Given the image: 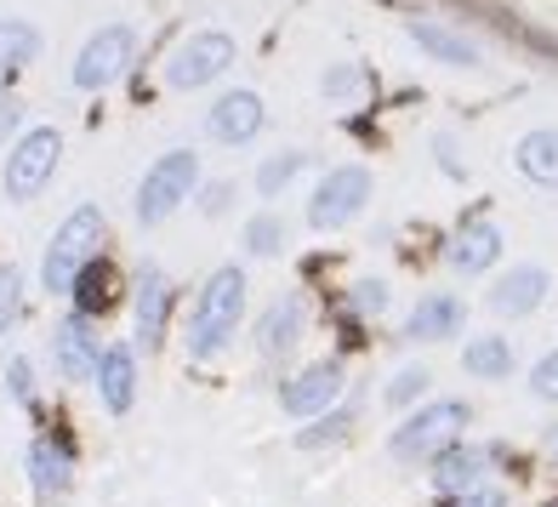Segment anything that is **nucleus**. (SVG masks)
Returning <instances> with one entry per match:
<instances>
[{
  "label": "nucleus",
  "mask_w": 558,
  "mask_h": 507,
  "mask_svg": "<svg viewBox=\"0 0 558 507\" xmlns=\"http://www.w3.org/2000/svg\"><path fill=\"white\" fill-rule=\"evenodd\" d=\"M422 388H427V371H422V365H416V371H399L393 383H388V405H411Z\"/></svg>",
  "instance_id": "obj_29"
},
{
  "label": "nucleus",
  "mask_w": 558,
  "mask_h": 507,
  "mask_svg": "<svg viewBox=\"0 0 558 507\" xmlns=\"http://www.w3.org/2000/svg\"><path fill=\"white\" fill-rule=\"evenodd\" d=\"M450 507H501V491H468V496H450Z\"/></svg>",
  "instance_id": "obj_32"
},
{
  "label": "nucleus",
  "mask_w": 558,
  "mask_h": 507,
  "mask_svg": "<svg viewBox=\"0 0 558 507\" xmlns=\"http://www.w3.org/2000/svg\"><path fill=\"white\" fill-rule=\"evenodd\" d=\"M97 388H104V405L114 417L132 411V399H137V360H132V348H104L97 353Z\"/></svg>",
  "instance_id": "obj_11"
},
{
  "label": "nucleus",
  "mask_w": 558,
  "mask_h": 507,
  "mask_svg": "<svg viewBox=\"0 0 558 507\" xmlns=\"http://www.w3.org/2000/svg\"><path fill=\"white\" fill-rule=\"evenodd\" d=\"M228 63H234V40L217 35V29H199V35H189V40L166 58V86L194 92V86L217 81V74H222Z\"/></svg>",
  "instance_id": "obj_8"
},
{
  "label": "nucleus",
  "mask_w": 558,
  "mask_h": 507,
  "mask_svg": "<svg viewBox=\"0 0 558 507\" xmlns=\"http://www.w3.org/2000/svg\"><path fill=\"white\" fill-rule=\"evenodd\" d=\"M194 183H199V155H194V148H171V155H160L155 166H148V177H143L137 217L143 222H166L194 194Z\"/></svg>",
  "instance_id": "obj_3"
},
{
  "label": "nucleus",
  "mask_w": 558,
  "mask_h": 507,
  "mask_svg": "<svg viewBox=\"0 0 558 507\" xmlns=\"http://www.w3.org/2000/svg\"><path fill=\"white\" fill-rule=\"evenodd\" d=\"M240 314H245V274L228 263V268L211 274L199 302H194V325H189V353L194 360H211V353L234 337Z\"/></svg>",
  "instance_id": "obj_1"
},
{
  "label": "nucleus",
  "mask_w": 558,
  "mask_h": 507,
  "mask_svg": "<svg viewBox=\"0 0 558 507\" xmlns=\"http://www.w3.org/2000/svg\"><path fill=\"white\" fill-rule=\"evenodd\" d=\"M132 58H137V35L125 29V23H109V29H97L86 46H81V58H74V86L81 92H104V86H114L125 69H132Z\"/></svg>",
  "instance_id": "obj_5"
},
{
  "label": "nucleus",
  "mask_w": 558,
  "mask_h": 507,
  "mask_svg": "<svg viewBox=\"0 0 558 507\" xmlns=\"http://www.w3.org/2000/svg\"><path fill=\"white\" fill-rule=\"evenodd\" d=\"M17 309H23V274H17L12 263H0V337L12 331Z\"/></svg>",
  "instance_id": "obj_26"
},
{
  "label": "nucleus",
  "mask_w": 558,
  "mask_h": 507,
  "mask_svg": "<svg viewBox=\"0 0 558 507\" xmlns=\"http://www.w3.org/2000/svg\"><path fill=\"white\" fill-rule=\"evenodd\" d=\"M342 422H348V417H325V427H308V434H302V445L314 450L319 439H337V434H342Z\"/></svg>",
  "instance_id": "obj_31"
},
{
  "label": "nucleus",
  "mask_w": 558,
  "mask_h": 507,
  "mask_svg": "<svg viewBox=\"0 0 558 507\" xmlns=\"http://www.w3.org/2000/svg\"><path fill=\"white\" fill-rule=\"evenodd\" d=\"M337 394H342V365L319 360V365H308L302 376H291L286 394H279V405H286L291 417H325L337 405Z\"/></svg>",
  "instance_id": "obj_9"
},
{
  "label": "nucleus",
  "mask_w": 558,
  "mask_h": 507,
  "mask_svg": "<svg viewBox=\"0 0 558 507\" xmlns=\"http://www.w3.org/2000/svg\"><path fill=\"white\" fill-rule=\"evenodd\" d=\"M365 200H371V171H365V166H337V171H325V183L314 189V200H308V222L319 228V234H331V228H348L353 217L365 212Z\"/></svg>",
  "instance_id": "obj_7"
},
{
  "label": "nucleus",
  "mask_w": 558,
  "mask_h": 507,
  "mask_svg": "<svg viewBox=\"0 0 558 507\" xmlns=\"http://www.w3.org/2000/svg\"><path fill=\"white\" fill-rule=\"evenodd\" d=\"M547 297V274L536 268V263H519L513 274H507V280L490 291V309L496 314H507V319H519V314H530L536 309V302Z\"/></svg>",
  "instance_id": "obj_13"
},
{
  "label": "nucleus",
  "mask_w": 558,
  "mask_h": 507,
  "mask_svg": "<svg viewBox=\"0 0 558 507\" xmlns=\"http://www.w3.org/2000/svg\"><path fill=\"white\" fill-rule=\"evenodd\" d=\"M383 302H388V286H376V280H365V286H360V309H371V314H376Z\"/></svg>",
  "instance_id": "obj_34"
},
{
  "label": "nucleus",
  "mask_w": 558,
  "mask_h": 507,
  "mask_svg": "<svg viewBox=\"0 0 558 507\" xmlns=\"http://www.w3.org/2000/svg\"><path fill=\"white\" fill-rule=\"evenodd\" d=\"M462 422H468V405H462V399H439V405H427V411H416L411 422H399V434H393V456H399V462H416V456H439V450H450V445H456Z\"/></svg>",
  "instance_id": "obj_6"
},
{
  "label": "nucleus",
  "mask_w": 558,
  "mask_h": 507,
  "mask_svg": "<svg viewBox=\"0 0 558 507\" xmlns=\"http://www.w3.org/2000/svg\"><path fill=\"white\" fill-rule=\"evenodd\" d=\"M97 245H104V212H97V206H74L63 217V228L52 234V245H46V263H40L46 291H58V297L74 291V280L92 268Z\"/></svg>",
  "instance_id": "obj_2"
},
{
  "label": "nucleus",
  "mask_w": 558,
  "mask_h": 507,
  "mask_svg": "<svg viewBox=\"0 0 558 507\" xmlns=\"http://www.w3.org/2000/svg\"><path fill=\"white\" fill-rule=\"evenodd\" d=\"M17 120H23V109L12 104V97H0V143H7V137L17 132Z\"/></svg>",
  "instance_id": "obj_33"
},
{
  "label": "nucleus",
  "mask_w": 558,
  "mask_h": 507,
  "mask_svg": "<svg viewBox=\"0 0 558 507\" xmlns=\"http://www.w3.org/2000/svg\"><path fill=\"white\" fill-rule=\"evenodd\" d=\"M222 200H228V183H217V189H206V212H222Z\"/></svg>",
  "instance_id": "obj_35"
},
{
  "label": "nucleus",
  "mask_w": 558,
  "mask_h": 507,
  "mask_svg": "<svg viewBox=\"0 0 558 507\" xmlns=\"http://www.w3.org/2000/svg\"><path fill=\"white\" fill-rule=\"evenodd\" d=\"M519 171H524L536 189H558V132H553V125H542V132H524V143H519Z\"/></svg>",
  "instance_id": "obj_18"
},
{
  "label": "nucleus",
  "mask_w": 558,
  "mask_h": 507,
  "mask_svg": "<svg viewBox=\"0 0 558 507\" xmlns=\"http://www.w3.org/2000/svg\"><path fill=\"white\" fill-rule=\"evenodd\" d=\"M63 160V137L52 125H35V132H23L17 148L7 155V200H35L46 183H52V171Z\"/></svg>",
  "instance_id": "obj_4"
},
{
  "label": "nucleus",
  "mask_w": 558,
  "mask_h": 507,
  "mask_svg": "<svg viewBox=\"0 0 558 507\" xmlns=\"http://www.w3.org/2000/svg\"><path fill=\"white\" fill-rule=\"evenodd\" d=\"M245 245H251V257H274V251L286 245V222H279L274 212L251 217V222H245Z\"/></svg>",
  "instance_id": "obj_24"
},
{
  "label": "nucleus",
  "mask_w": 558,
  "mask_h": 507,
  "mask_svg": "<svg viewBox=\"0 0 558 507\" xmlns=\"http://www.w3.org/2000/svg\"><path fill=\"white\" fill-rule=\"evenodd\" d=\"M411 40L422 46V52H434L439 63H478V46L468 40V35H456V29H445V23H434V17H416L411 23Z\"/></svg>",
  "instance_id": "obj_19"
},
{
  "label": "nucleus",
  "mask_w": 558,
  "mask_h": 507,
  "mask_svg": "<svg viewBox=\"0 0 558 507\" xmlns=\"http://www.w3.org/2000/svg\"><path fill=\"white\" fill-rule=\"evenodd\" d=\"M296 171H302V148H286V155L263 160V171H257V194H279Z\"/></svg>",
  "instance_id": "obj_25"
},
{
  "label": "nucleus",
  "mask_w": 558,
  "mask_h": 507,
  "mask_svg": "<svg viewBox=\"0 0 558 507\" xmlns=\"http://www.w3.org/2000/svg\"><path fill=\"white\" fill-rule=\"evenodd\" d=\"M296 331H302V302L286 297V302H274V309L257 319V348L274 360V353H286L296 342Z\"/></svg>",
  "instance_id": "obj_21"
},
{
  "label": "nucleus",
  "mask_w": 558,
  "mask_h": 507,
  "mask_svg": "<svg viewBox=\"0 0 558 507\" xmlns=\"http://www.w3.org/2000/svg\"><path fill=\"white\" fill-rule=\"evenodd\" d=\"M58 365H63L69 383H86V376L97 371V331H92L86 314H69L58 325Z\"/></svg>",
  "instance_id": "obj_12"
},
{
  "label": "nucleus",
  "mask_w": 558,
  "mask_h": 507,
  "mask_svg": "<svg viewBox=\"0 0 558 507\" xmlns=\"http://www.w3.org/2000/svg\"><path fill=\"white\" fill-rule=\"evenodd\" d=\"M35 58H40V35L17 17H0V74H12V69L35 63Z\"/></svg>",
  "instance_id": "obj_22"
},
{
  "label": "nucleus",
  "mask_w": 558,
  "mask_h": 507,
  "mask_svg": "<svg viewBox=\"0 0 558 507\" xmlns=\"http://www.w3.org/2000/svg\"><path fill=\"white\" fill-rule=\"evenodd\" d=\"M166 302H171L166 274L148 263L143 280H137V337H143V348H155V342L166 337Z\"/></svg>",
  "instance_id": "obj_14"
},
{
  "label": "nucleus",
  "mask_w": 558,
  "mask_h": 507,
  "mask_svg": "<svg viewBox=\"0 0 558 507\" xmlns=\"http://www.w3.org/2000/svg\"><path fill=\"white\" fill-rule=\"evenodd\" d=\"M206 132L217 143H251L263 132V97L257 92H222L206 114Z\"/></svg>",
  "instance_id": "obj_10"
},
{
  "label": "nucleus",
  "mask_w": 558,
  "mask_h": 507,
  "mask_svg": "<svg viewBox=\"0 0 558 507\" xmlns=\"http://www.w3.org/2000/svg\"><path fill=\"white\" fill-rule=\"evenodd\" d=\"M7 388H12V399H29V394H35V371H29V360H12V365H7Z\"/></svg>",
  "instance_id": "obj_30"
},
{
  "label": "nucleus",
  "mask_w": 558,
  "mask_h": 507,
  "mask_svg": "<svg viewBox=\"0 0 558 507\" xmlns=\"http://www.w3.org/2000/svg\"><path fill=\"white\" fill-rule=\"evenodd\" d=\"M450 331H462V302L456 297H422L411 319H404V337H422V342H439Z\"/></svg>",
  "instance_id": "obj_15"
},
{
  "label": "nucleus",
  "mask_w": 558,
  "mask_h": 507,
  "mask_svg": "<svg viewBox=\"0 0 558 507\" xmlns=\"http://www.w3.org/2000/svg\"><path fill=\"white\" fill-rule=\"evenodd\" d=\"M74 297H81V314L92 319V309H104V297H109V274L92 263V268L81 274V280H74Z\"/></svg>",
  "instance_id": "obj_27"
},
{
  "label": "nucleus",
  "mask_w": 558,
  "mask_h": 507,
  "mask_svg": "<svg viewBox=\"0 0 558 507\" xmlns=\"http://www.w3.org/2000/svg\"><path fill=\"white\" fill-rule=\"evenodd\" d=\"M462 360H468V371H473V376H485V383H496V376L513 371V348H507L501 337H473V342L462 348Z\"/></svg>",
  "instance_id": "obj_23"
},
{
  "label": "nucleus",
  "mask_w": 558,
  "mask_h": 507,
  "mask_svg": "<svg viewBox=\"0 0 558 507\" xmlns=\"http://www.w3.org/2000/svg\"><path fill=\"white\" fill-rule=\"evenodd\" d=\"M69 445L63 439H35L29 445V485L40 491V496H58V491H69Z\"/></svg>",
  "instance_id": "obj_17"
},
{
  "label": "nucleus",
  "mask_w": 558,
  "mask_h": 507,
  "mask_svg": "<svg viewBox=\"0 0 558 507\" xmlns=\"http://www.w3.org/2000/svg\"><path fill=\"white\" fill-rule=\"evenodd\" d=\"M478 473H485V450H473V445H450L439 450V468H434V485L445 496H468L478 485Z\"/></svg>",
  "instance_id": "obj_16"
},
{
  "label": "nucleus",
  "mask_w": 558,
  "mask_h": 507,
  "mask_svg": "<svg viewBox=\"0 0 558 507\" xmlns=\"http://www.w3.org/2000/svg\"><path fill=\"white\" fill-rule=\"evenodd\" d=\"M530 394H536V399H558V348L547 353V360H536V371H530Z\"/></svg>",
  "instance_id": "obj_28"
},
{
  "label": "nucleus",
  "mask_w": 558,
  "mask_h": 507,
  "mask_svg": "<svg viewBox=\"0 0 558 507\" xmlns=\"http://www.w3.org/2000/svg\"><path fill=\"white\" fill-rule=\"evenodd\" d=\"M547 450H553V462H558V427H553V434H547Z\"/></svg>",
  "instance_id": "obj_36"
},
{
  "label": "nucleus",
  "mask_w": 558,
  "mask_h": 507,
  "mask_svg": "<svg viewBox=\"0 0 558 507\" xmlns=\"http://www.w3.org/2000/svg\"><path fill=\"white\" fill-rule=\"evenodd\" d=\"M496 251H501V234H496L490 222H473V228H462V234H456L450 268H456V274H485V268L496 263Z\"/></svg>",
  "instance_id": "obj_20"
}]
</instances>
